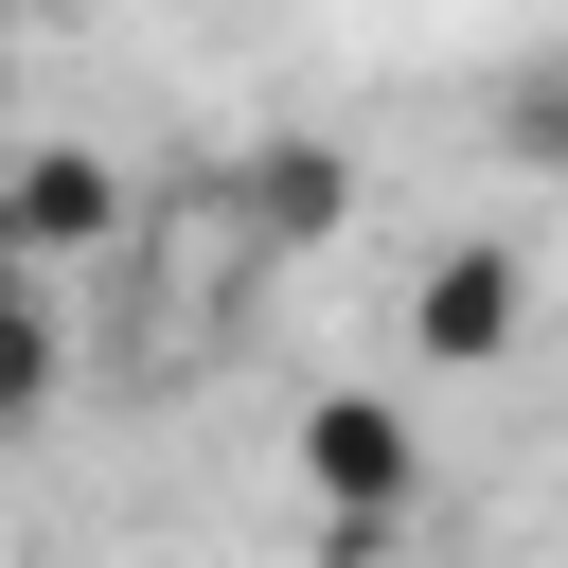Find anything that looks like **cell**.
<instances>
[{
    "label": "cell",
    "instance_id": "7",
    "mask_svg": "<svg viewBox=\"0 0 568 568\" xmlns=\"http://www.w3.org/2000/svg\"><path fill=\"white\" fill-rule=\"evenodd\" d=\"M0 106H18V0H0Z\"/></svg>",
    "mask_w": 568,
    "mask_h": 568
},
{
    "label": "cell",
    "instance_id": "1",
    "mask_svg": "<svg viewBox=\"0 0 568 568\" xmlns=\"http://www.w3.org/2000/svg\"><path fill=\"white\" fill-rule=\"evenodd\" d=\"M284 462H302V497H320V550H390V532L426 515V408H408V390H373V373L302 390Z\"/></svg>",
    "mask_w": 568,
    "mask_h": 568
},
{
    "label": "cell",
    "instance_id": "2",
    "mask_svg": "<svg viewBox=\"0 0 568 568\" xmlns=\"http://www.w3.org/2000/svg\"><path fill=\"white\" fill-rule=\"evenodd\" d=\"M124 231H142V195H124V160H106V142H18V160H0V248H36L53 284H71V266H106Z\"/></svg>",
    "mask_w": 568,
    "mask_h": 568
},
{
    "label": "cell",
    "instance_id": "3",
    "mask_svg": "<svg viewBox=\"0 0 568 568\" xmlns=\"http://www.w3.org/2000/svg\"><path fill=\"white\" fill-rule=\"evenodd\" d=\"M515 337H532V248H497V231L426 248V284H408V355H426V373H497Z\"/></svg>",
    "mask_w": 568,
    "mask_h": 568
},
{
    "label": "cell",
    "instance_id": "6",
    "mask_svg": "<svg viewBox=\"0 0 568 568\" xmlns=\"http://www.w3.org/2000/svg\"><path fill=\"white\" fill-rule=\"evenodd\" d=\"M479 124H497V160H532V178H568V53H515V71L479 89Z\"/></svg>",
    "mask_w": 568,
    "mask_h": 568
},
{
    "label": "cell",
    "instance_id": "4",
    "mask_svg": "<svg viewBox=\"0 0 568 568\" xmlns=\"http://www.w3.org/2000/svg\"><path fill=\"white\" fill-rule=\"evenodd\" d=\"M231 231L284 248V266L337 248V231H355V160H337V142H248V160H231Z\"/></svg>",
    "mask_w": 568,
    "mask_h": 568
},
{
    "label": "cell",
    "instance_id": "5",
    "mask_svg": "<svg viewBox=\"0 0 568 568\" xmlns=\"http://www.w3.org/2000/svg\"><path fill=\"white\" fill-rule=\"evenodd\" d=\"M53 390H71V320H53V266H36V248H0V444H36V426H53Z\"/></svg>",
    "mask_w": 568,
    "mask_h": 568
}]
</instances>
